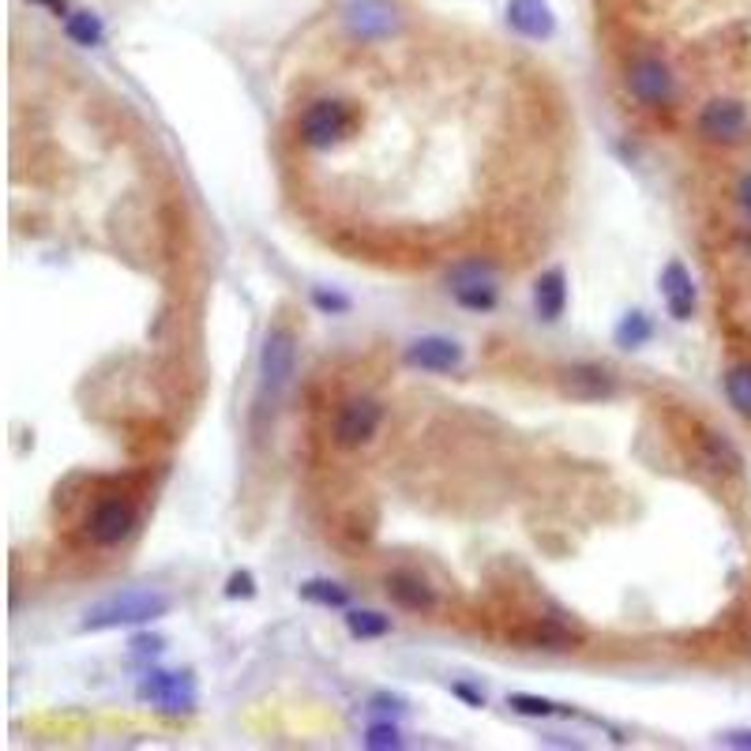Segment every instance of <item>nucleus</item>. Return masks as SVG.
Segmentation results:
<instances>
[{
  "instance_id": "c85d7f7f",
  "label": "nucleus",
  "mask_w": 751,
  "mask_h": 751,
  "mask_svg": "<svg viewBox=\"0 0 751 751\" xmlns=\"http://www.w3.org/2000/svg\"><path fill=\"white\" fill-rule=\"evenodd\" d=\"M737 204L751 215V174L740 177V185H737Z\"/></svg>"
},
{
  "instance_id": "7c9ffc66",
  "label": "nucleus",
  "mask_w": 751,
  "mask_h": 751,
  "mask_svg": "<svg viewBox=\"0 0 751 751\" xmlns=\"http://www.w3.org/2000/svg\"><path fill=\"white\" fill-rule=\"evenodd\" d=\"M31 4L50 8V12H56V15H64V12H69V0H31Z\"/></svg>"
},
{
  "instance_id": "a878e982",
  "label": "nucleus",
  "mask_w": 751,
  "mask_h": 751,
  "mask_svg": "<svg viewBox=\"0 0 751 751\" xmlns=\"http://www.w3.org/2000/svg\"><path fill=\"white\" fill-rule=\"evenodd\" d=\"M226 597H244V602H249V597H255V578H252V572H233L230 575V583H226Z\"/></svg>"
},
{
  "instance_id": "412c9836",
  "label": "nucleus",
  "mask_w": 751,
  "mask_h": 751,
  "mask_svg": "<svg viewBox=\"0 0 751 751\" xmlns=\"http://www.w3.org/2000/svg\"><path fill=\"white\" fill-rule=\"evenodd\" d=\"M726 398L740 417H751V361L733 365L726 376Z\"/></svg>"
},
{
  "instance_id": "cd10ccee",
  "label": "nucleus",
  "mask_w": 751,
  "mask_h": 751,
  "mask_svg": "<svg viewBox=\"0 0 751 751\" xmlns=\"http://www.w3.org/2000/svg\"><path fill=\"white\" fill-rule=\"evenodd\" d=\"M158 650H161L158 635H136V639H132V654H158Z\"/></svg>"
},
{
  "instance_id": "6e6552de",
  "label": "nucleus",
  "mask_w": 751,
  "mask_h": 751,
  "mask_svg": "<svg viewBox=\"0 0 751 751\" xmlns=\"http://www.w3.org/2000/svg\"><path fill=\"white\" fill-rule=\"evenodd\" d=\"M696 128L707 144H740L751 128L748 106L740 98H715L699 109Z\"/></svg>"
},
{
  "instance_id": "4be33fe9",
  "label": "nucleus",
  "mask_w": 751,
  "mask_h": 751,
  "mask_svg": "<svg viewBox=\"0 0 751 751\" xmlns=\"http://www.w3.org/2000/svg\"><path fill=\"white\" fill-rule=\"evenodd\" d=\"M702 444H707V462L715 466V470H729V473L740 470V451L726 440V436L707 432L702 436Z\"/></svg>"
},
{
  "instance_id": "39448f33",
  "label": "nucleus",
  "mask_w": 751,
  "mask_h": 751,
  "mask_svg": "<svg viewBox=\"0 0 751 751\" xmlns=\"http://www.w3.org/2000/svg\"><path fill=\"white\" fill-rule=\"evenodd\" d=\"M451 298L470 312H492L500 304V290H497V268L484 260H462L455 263L451 274Z\"/></svg>"
},
{
  "instance_id": "7ed1b4c3",
  "label": "nucleus",
  "mask_w": 751,
  "mask_h": 751,
  "mask_svg": "<svg viewBox=\"0 0 751 751\" xmlns=\"http://www.w3.org/2000/svg\"><path fill=\"white\" fill-rule=\"evenodd\" d=\"M293 368H298V346H293V335L286 327L268 331L260 346V398L263 403H279V395L290 387Z\"/></svg>"
},
{
  "instance_id": "a211bd4d",
  "label": "nucleus",
  "mask_w": 751,
  "mask_h": 751,
  "mask_svg": "<svg viewBox=\"0 0 751 751\" xmlns=\"http://www.w3.org/2000/svg\"><path fill=\"white\" fill-rule=\"evenodd\" d=\"M613 338H616V346H620V350H639V346H646V342L654 338V323H650L646 312H627V316L616 323Z\"/></svg>"
},
{
  "instance_id": "6ab92c4d",
  "label": "nucleus",
  "mask_w": 751,
  "mask_h": 751,
  "mask_svg": "<svg viewBox=\"0 0 751 751\" xmlns=\"http://www.w3.org/2000/svg\"><path fill=\"white\" fill-rule=\"evenodd\" d=\"M64 34H69L75 45H87V50L106 42V27H102V19L94 12H72L64 19Z\"/></svg>"
},
{
  "instance_id": "b1692460",
  "label": "nucleus",
  "mask_w": 751,
  "mask_h": 751,
  "mask_svg": "<svg viewBox=\"0 0 751 751\" xmlns=\"http://www.w3.org/2000/svg\"><path fill=\"white\" fill-rule=\"evenodd\" d=\"M365 748L373 751H392V748H403V733L392 726V721H384V726H373L365 733Z\"/></svg>"
},
{
  "instance_id": "2eb2a0df",
  "label": "nucleus",
  "mask_w": 751,
  "mask_h": 751,
  "mask_svg": "<svg viewBox=\"0 0 751 751\" xmlns=\"http://www.w3.org/2000/svg\"><path fill=\"white\" fill-rule=\"evenodd\" d=\"M564 309H567V279L564 271L553 268L534 282V312L545 323H556L564 316Z\"/></svg>"
},
{
  "instance_id": "f257e3e1",
  "label": "nucleus",
  "mask_w": 751,
  "mask_h": 751,
  "mask_svg": "<svg viewBox=\"0 0 751 751\" xmlns=\"http://www.w3.org/2000/svg\"><path fill=\"white\" fill-rule=\"evenodd\" d=\"M169 613V597L161 591H147V586H132V591H117L102 602H94L80 620V632H113V627H139Z\"/></svg>"
},
{
  "instance_id": "5701e85b",
  "label": "nucleus",
  "mask_w": 751,
  "mask_h": 751,
  "mask_svg": "<svg viewBox=\"0 0 751 751\" xmlns=\"http://www.w3.org/2000/svg\"><path fill=\"white\" fill-rule=\"evenodd\" d=\"M508 707L515 710V715H522V718H556V715H572V710L567 707H560V702H553V699H541V696H511L508 699Z\"/></svg>"
},
{
  "instance_id": "bb28decb",
  "label": "nucleus",
  "mask_w": 751,
  "mask_h": 751,
  "mask_svg": "<svg viewBox=\"0 0 751 751\" xmlns=\"http://www.w3.org/2000/svg\"><path fill=\"white\" fill-rule=\"evenodd\" d=\"M718 744L737 748V751H751V729H729V733L718 737Z\"/></svg>"
},
{
  "instance_id": "dca6fc26",
  "label": "nucleus",
  "mask_w": 751,
  "mask_h": 751,
  "mask_svg": "<svg viewBox=\"0 0 751 751\" xmlns=\"http://www.w3.org/2000/svg\"><path fill=\"white\" fill-rule=\"evenodd\" d=\"M522 639H526L530 646H538V650H572V646H578V635L567 632V627L556 624V620L534 624Z\"/></svg>"
},
{
  "instance_id": "f03ea898",
  "label": "nucleus",
  "mask_w": 751,
  "mask_h": 751,
  "mask_svg": "<svg viewBox=\"0 0 751 751\" xmlns=\"http://www.w3.org/2000/svg\"><path fill=\"white\" fill-rule=\"evenodd\" d=\"M136 696L144 702H150L155 710H161V715H169V718L192 715L196 702H199L192 672H166V669H150L147 677L139 680Z\"/></svg>"
},
{
  "instance_id": "aec40b11",
  "label": "nucleus",
  "mask_w": 751,
  "mask_h": 751,
  "mask_svg": "<svg viewBox=\"0 0 751 751\" xmlns=\"http://www.w3.org/2000/svg\"><path fill=\"white\" fill-rule=\"evenodd\" d=\"M301 597L323 608H350V591L331 583V578H309V583H301Z\"/></svg>"
},
{
  "instance_id": "393cba45",
  "label": "nucleus",
  "mask_w": 751,
  "mask_h": 751,
  "mask_svg": "<svg viewBox=\"0 0 751 751\" xmlns=\"http://www.w3.org/2000/svg\"><path fill=\"white\" fill-rule=\"evenodd\" d=\"M312 304H316L320 312H327V316H346L350 312V298L346 293H335V290H312Z\"/></svg>"
},
{
  "instance_id": "4468645a",
  "label": "nucleus",
  "mask_w": 751,
  "mask_h": 751,
  "mask_svg": "<svg viewBox=\"0 0 751 751\" xmlns=\"http://www.w3.org/2000/svg\"><path fill=\"white\" fill-rule=\"evenodd\" d=\"M387 597H392L398 608H410V613H429V608H436V591L429 586V578L417 572L387 575Z\"/></svg>"
},
{
  "instance_id": "423d86ee",
  "label": "nucleus",
  "mask_w": 751,
  "mask_h": 751,
  "mask_svg": "<svg viewBox=\"0 0 751 751\" xmlns=\"http://www.w3.org/2000/svg\"><path fill=\"white\" fill-rule=\"evenodd\" d=\"M627 94L646 109H661L677 98V75H672L669 64L658 61V56H639V61L627 69Z\"/></svg>"
},
{
  "instance_id": "20e7f679",
  "label": "nucleus",
  "mask_w": 751,
  "mask_h": 751,
  "mask_svg": "<svg viewBox=\"0 0 751 751\" xmlns=\"http://www.w3.org/2000/svg\"><path fill=\"white\" fill-rule=\"evenodd\" d=\"M354 125V113L338 98H320L301 113V144L309 150H331Z\"/></svg>"
},
{
  "instance_id": "9d476101",
  "label": "nucleus",
  "mask_w": 751,
  "mask_h": 751,
  "mask_svg": "<svg viewBox=\"0 0 751 751\" xmlns=\"http://www.w3.org/2000/svg\"><path fill=\"white\" fill-rule=\"evenodd\" d=\"M136 530V508L128 500H102L87 519V538L94 545L113 549Z\"/></svg>"
},
{
  "instance_id": "f8f14e48",
  "label": "nucleus",
  "mask_w": 751,
  "mask_h": 751,
  "mask_svg": "<svg viewBox=\"0 0 751 751\" xmlns=\"http://www.w3.org/2000/svg\"><path fill=\"white\" fill-rule=\"evenodd\" d=\"M661 301L665 309H669V316L677 323H688L691 316H696V282H691V271L684 268L680 260H669L661 268Z\"/></svg>"
},
{
  "instance_id": "9b49d317",
  "label": "nucleus",
  "mask_w": 751,
  "mask_h": 751,
  "mask_svg": "<svg viewBox=\"0 0 751 751\" xmlns=\"http://www.w3.org/2000/svg\"><path fill=\"white\" fill-rule=\"evenodd\" d=\"M403 361L410 368H421V373H455L462 365V346L444 335H425L403 350Z\"/></svg>"
},
{
  "instance_id": "1a4fd4ad",
  "label": "nucleus",
  "mask_w": 751,
  "mask_h": 751,
  "mask_svg": "<svg viewBox=\"0 0 751 751\" xmlns=\"http://www.w3.org/2000/svg\"><path fill=\"white\" fill-rule=\"evenodd\" d=\"M560 392L575 398V403H602V398L616 395V376L605 365L578 361V365L560 368Z\"/></svg>"
},
{
  "instance_id": "ddd939ff",
  "label": "nucleus",
  "mask_w": 751,
  "mask_h": 751,
  "mask_svg": "<svg viewBox=\"0 0 751 751\" xmlns=\"http://www.w3.org/2000/svg\"><path fill=\"white\" fill-rule=\"evenodd\" d=\"M508 23H511V31L530 38V42L553 38V31H556V15H553V8H549V0H511Z\"/></svg>"
},
{
  "instance_id": "c756f323",
  "label": "nucleus",
  "mask_w": 751,
  "mask_h": 751,
  "mask_svg": "<svg viewBox=\"0 0 751 751\" xmlns=\"http://www.w3.org/2000/svg\"><path fill=\"white\" fill-rule=\"evenodd\" d=\"M455 696H462L470 707H484V696H478V691H470L466 684H455Z\"/></svg>"
},
{
  "instance_id": "0eeeda50",
  "label": "nucleus",
  "mask_w": 751,
  "mask_h": 751,
  "mask_svg": "<svg viewBox=\"0 0 751 751\" xmlns=\"http://www.w3.org/2000/svg\"><path fill=\"white\" fill-rule=\"evenodd\" d=\"M379 425H384V406H379L376 398H350V403L338 406L331 436H335V444L342 451H354L361 444L373 440L379 432Z\"/></svg>"
},
{
  "instance_id": "f3484780",
  "label": "nucleus",
  "mask_w": 751,
  "mask_h": 751,
  "mask_svg": "<svg viewBox=\"0 0 751 751\" xmlns=\"http://www.w3.org/2000/svg\"><path fill=\"white\" fill-rule=\"evenodd\" d=\"M346 632L354 639H384L392 632V620L376 608H346Z\"/></svg>"
}]
</instances>
